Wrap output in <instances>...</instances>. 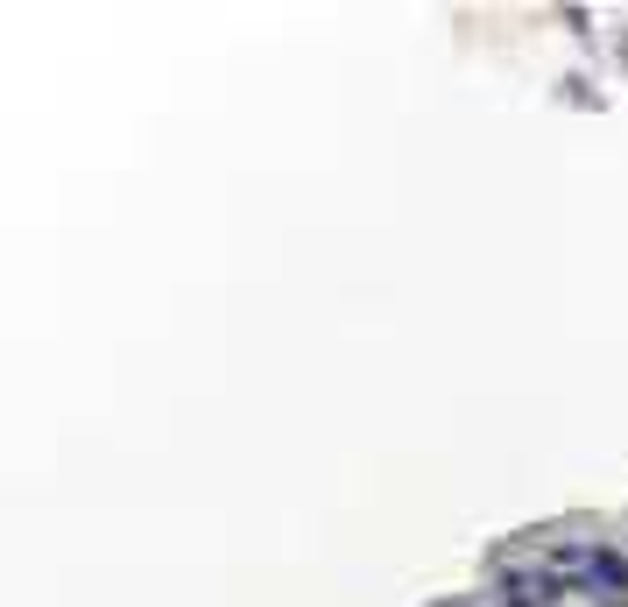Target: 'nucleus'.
Listing matches in <instances>:
<instances>
[{"mask_svg":"<svg viewBox=\"0 0 628 607\" xmlns=\"http://www.w3.org/2000/svg\"><path fill=\"white\" fill-rule=\"evenodd\" d=\"M593 580H601V600H628V551L621 544H593Z\"/></svg>","mask_w":628,"mask_h":607,"instance_id":"1","label":"nucleus"},{"mask_svg":"<svg viewBox=\"0 0 628 607\" xmlns=\"http://www.w3.org/2000/svg\"><path fill=\"white\" fill-rule=\"evenodd\" d=\"M438 607H481V594H459V600H438Z\"/></svg>","mask_w":628,"mask_h":607,"instance_id":"2","label":"nucleus"}]
</instances>
